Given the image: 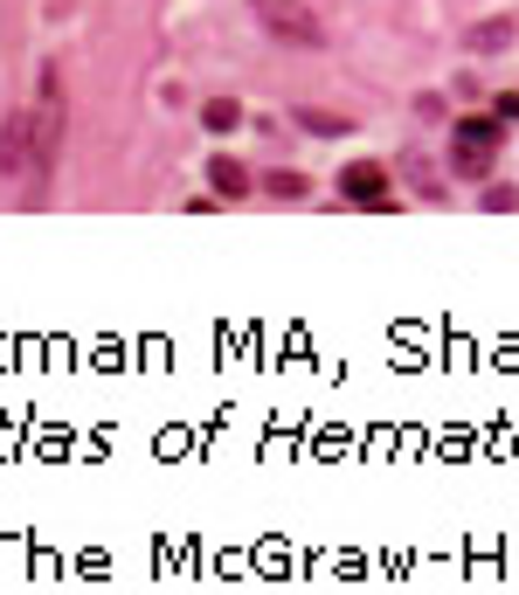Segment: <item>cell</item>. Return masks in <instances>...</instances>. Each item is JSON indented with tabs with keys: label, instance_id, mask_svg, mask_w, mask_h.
<instances>
[{
	"label": "cell",
	"instance_id": "1",
	"mask_svg": "<svg viewBox=\"0 0 519 595\" xmlns=\"http://www.w3.org/2000/svg\"><path fill=\"white\" fill-rule=\"evenodd\" d=\"M492 160H498V125H492V118H465V125L451 132V166H457V180H485Z\"/></svg>",
	"mask_w": 519,
	"mask_h": 595
},
{
	"label": "cell",
	"instance_id": "2",
	"mask_svg": "<svg viewBox=\"0 0 519 595\" xmlns=\"http://www.w3.org/2000/svg\"><path fill=\"white\" fill-rule=\"evenodd\" d=\"M35 174V111L0 125V180H28Z\"/></svg>",
	"mask_w": 519,
	"mask_h": 595
},
{
	"label": "cell",
	"instance_id": "3",
	"mask_svg": "<svg viewBox=\"0 0 519 595\" xmlns=\"http://www.w3.org/2000/svg\"><path fill=\"white\" fill-rule=\"evenodd\" d=\"M256 14H264L270 35H284V42H319V22H312V8H299V0H256Z\"/></svg>",
	"mask_w": 519,
	"mask_h": 595
},
{
	"label": "cell",
	"instance_id": "4",
	"mask_svg": "<svg viewBox=\"0 0 519 595\" xmlns=\"http://www.w3.org/2000/svg\"><path fill=\"white\" fill-rule=\"evenodd\" d=\"M340 194L360 201V208H388V166H381V160H354V166L340 174Z\"/></svg>",
	"mask_w": 519,
	"mask_h": 595
},
{
	"label": "cell",
	"instance_id": "5",
	"mask_svg": "<svg viewBox=\"0 0 519 595\" xmlns=\"http://www.w3.org/2000/svg\"><path fill=\"white\" fill-rule=\"evenodd\" d=\"M208 180H215L221 201H243V194H250V174H243L236 160H208Z\"/></svg>",
	"mask_w": 519,
	"mask_h": 595
},
{
	"label": "cell",
	"instance_id": "6",
	"mask_svg": "<svg viewBox=\"0 0 519 595\" xmlns=\"http://www.w3.org/2000/svg\"><path fill=\"white\" fill-rule=\"evenodd\" d=\"M201 125H208V132H236V125H243V104H236V98H208Z\"/></svg>",
	"mask_w": 519,
	"mask_h": 595
},
{
	"label": "cell",
	"instance_id": "7",
	"mask_svg": "<svg viewBox=\"0 0 519 595\" xmlns=\"http://www.w3.org/2000/svg\"><path fill=\"white\" fill-rule=\"evenodd\" d=\"M305 125H312L319 139H340V132H354V125H346V118H332V111H305Z\"/></svg>",
	"mask_w": 519,
	"mask_h": 595
},
{
	"label": "cell",
	"instance_id": "8",
	"mask_svg": "<svg viewBox=\"0 0 519 595\" xmlns=\"http://www.w3.org/2000/svg\"><path fill=\"white\" fill-rule=\"evenodd\" d=\"M270 194H284V201H299V194H305V180H299V174H270Z\"/></svg>",
	"mask_w": 519,
	"mask_h": 595
},
{
	"label": "cell",
	"instance_id": "9",
	"mask_svg": "<svg viewBox=\"0 0 519 595\" xmlns=\"http://www.w3.org/2000/svg\"><path fill=\"white\" fill-rule=\"evenodd\" d=\"M492 118H506V125H512V118H519V98H498V104H492Z\"/></svg>",
	"mask_w": 519,
	"mask_h": 595
}]
</instances>
